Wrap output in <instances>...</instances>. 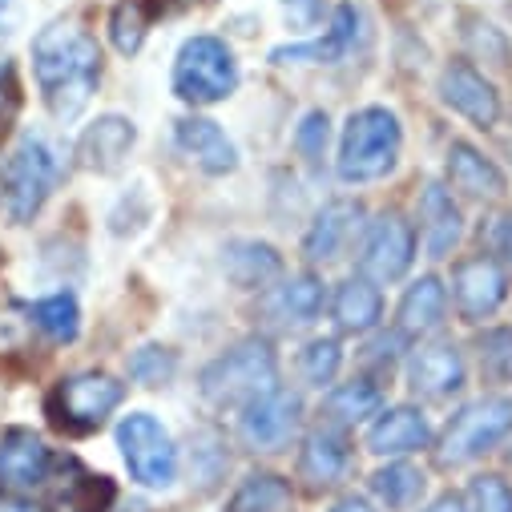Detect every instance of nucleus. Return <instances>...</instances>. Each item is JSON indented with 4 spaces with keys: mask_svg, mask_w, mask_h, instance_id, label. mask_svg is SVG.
Returning a JSON list of instances; mask_svg holds the SVG:
<instances>
[{
    "mask_svg": "<svg viewBox=\"0 0 512 512\" xmlns=\"http://www.w3.org/2000/svg\"><path fill=\"white\" fill-rule=\"evenodd\" d=\"M33 73L57 121H73L101 81V49L77 21H53L33 41Z\"/></svg>",
    "mask_w": 512,
    "mask_h": 512,
    "instance_id": "1",
    "label": "nucleus"
},
{
    "mask_svg": "<svg viewBox=\"0 0 512 512\" xmlns=\"http://www.w3.org/2000/svg\"><path fill=\"white\" fill-rule=\"evenodd\" d=\"M279 388V359L267 339L250 335L210 359L198 375V392L210 408H246L250 400Z\"/></svg>",
    "mask_w": 512,
    "mask_h": 512,
    "instance_id": "2",
    "label": "nucleus"
},
{
    "mask_svg": "<svg viewBox=\"0 0 512 512\" xmlns=\"http://www.w3.org/2000/svg\"><path fill=\"white\" fill-rule=\"evenodd\" d=\"M57 154L45 138L25 134L5 158H0V210L13 222H33V214L49 202L57 186Z\"/></svg>",
    "mask_w": 512,
    "mask_h": 512,
    "instance_id": "3",
    "label": "nucleus"
},
{
    "mask_svg": "<svg viewBox=\"0 0 512 512\" xmlns=\"http://www.w3.org/2000/svg\"><path fill=\"white\" fill-rule=\"evenodd\" d=\"M404 146V130L400 117L392 109H359L351 113L347 130H343V146H339V178L343 182H375L383 178Z\"/></svg>",
    "mask_w": 512,
    "mask_h": 512,
    "instance_id": "4",
    "label": "nucleus"
},
{
    "mask_svg": "<svg viewBox=\"0 0 512 512\" xmlns=\"http://www.w3.org/2000/svg\"><path fill=\"white\" fill-rule=\"evenodd\" d=\"M238 85V61L218 37H190L174 61V93L186 105H218Z\"/></svg>",
    "mask_w": 512,
    "mask_h": 512,
    "instance_id": "5",
    "label": "nucleus"
},
{
    "mask_svg": "<svg viewBox=\"0 0 512 512\" xmlns=\"http://www.w3.org/2000/svg\"><path fill=\"white\" fill-rule=\"evenodd\" d=\"M508 432H512V400L508 396H484L448 420L440 448H436V464L460 468V464L492 452Z\"/></svg>",
    "mask_w": 512,
    "mask_h": 512,
    "instance_id": "6",
    "label": "nucleus"
},
{
    "mask_svg": "<svg viewBox=\"0 0 512 512\" xmlns=\"http://www.w3.org/2000/svg\"><path fill=\"white\" fill-rule=\"evenodd\" d=\"M121 400H125V383H117L105 371H81L57 383V392L49 396V416L61 432L85 436L97 432L117 412Z\"/></svg>",
    "mask_w": 512,
    "mask_h": 512,
    "instance_id": "7",
    "label": "nucleus"
},
{
    "mask_svg": "<svg viewBox=\"0 0 512 512\" xmlns=\"http://www.w3.org/2000/svg\"><path fill=\"white\" fill-rule=\"evenodd\" d=\"M117 448L138 484L170 488L178 480V448L150 412H130L117 424Z\"/></svg>",
    "mask_w": 512,
    "mask_h": 512,
    "instance_id": "8",
    "label": "nucleus"
},
{
    "mask_svg": "<svg viewBox=\"0 0 512 512\" xmlns=\"http://www.w3.org/2000/svg\"><path fill=\"white\" fill-rule=\"evenodd\" d=\"M416 259V230L400 210H383L359 246V275L371 283H396Z\"/></svg>",
    "mask_w": 512,
    "mask_h": 512,
    "instance_id": "9",
    "label": "nucleus"
},
{
    "mask_svg": "<svg viewBox=\"0 0 512 512\" xmlns=\"http://www.w3.org/2000/svg\"><path fill=\"white\" fill-rule=\"evenodd\" d=\"M53 472H57V456L37 432L9 428L0 436V496L25 500L33 492H49Z\"/></svg>",
    "mask_w": 512,
    "mask_h": 512,
    "instance_id": "10",
    "label": "nucleus"
},
{
    "mask_svg": "<svg viewBox=\"0 0 512 512\" xmlns=\"http://www.w3.org/2000/svg\"><path fill=\"white\" fill-rule=\"evenodd\" d=\"M303 420V400L287 388H271L267 396L250 400L238 420V436L250 452H283Z\"/></svg>",
    "mask_w": 512,
    "mask_h": 512,
    "instance_id": "11",
    "label": "nucleus"
},
{
    "mask_svg": "<svg viewBox=\"0 0 512 512\" xmlns=\"http://www.w3.org/2000/svg\"><path fill=\"white\" fill-rule=\"evenodd\" d=\"M456 287V311L464 323H484L488 315L500 311L504 295H508V275L500 271L496 259L488 254H476V259H464L452 275Z\"/></svg>",
    "mask_w": 512,
    "mask_h": 512,
    "instance_id": "12",
    "label": "nucleus"
},
{
    "mask_svg": "<svg viewBox=\"0 0 512 512\" xmlns=\"http://www.w3.org/2000/svg\"><path fill=\"white\" fill-rule=\"evenodd\" d=\"M408 388H412V396H420V400H452V396L464 388V355H460V347L448 343V339L424 343V347L412 355Z\"/></svg>",
    "mask_w": 512,
    "mask_h": 512,
    "instance_id": "13",
    "label": "nucleus"
},
{
    "mask_svg": "<svg viewBox=\"0 0 512 512\" xmlns=\"http://www.w3.org/2000/svg\"><path fill=\"white\" fill-rule=\"evenodd\" d=\"M440 97L444 105H452L456 113H464L472 125L488 130L500 117V93L492 89V81H484V73H476L468 61H452L440 77Z\"/></svg>",
    "mask_w": 512,
    "mask_h": 512,
    "instance_id": "14",
    "label": "nucleus"
},
{
    "mask_svg": "<svg viewBox=\"0 0 512 512\" xmlns=\"http://www.w3.org/2000/svg\"><path fill=\"white\" fill-rule=\"evenodd\" d=\"M351 468V452L339 428L323 424L315 432H307L303 452H299V480H307L311 492H327L335 488Z\"/></svg>",
    "mask_w": 512,
    "mask_h": 512,
    "instance_id": "15",
    "label": "nucleus"
},
{
    "mask_svg": "<svg viewBox=\"0 0 512 512\" xmlns=\"http://www.w3.org/2000/svg\"><path fill=\"white\" fill-rule=\"evenodd\" d=\"M134 142H138L134 121H125V117L109 113V117H97L89 130L81 134V142H77V158H81L85 170L113 174V170H121L125 158H130Z\"/></svg>",
    "mask_w": 512,
    "mask_h": 512,
    "instance_id": "16",
    "label": "nucleus"
},
{
    "mask_svg": "<svg viewBox=\"0 0 512 512\" xmlns=\"http://www.w3.org/2000/svg\"><path fill=\"white\" fill-rule=\"evenodd\" d=\"M49 496L65 512H105L117 492H113L109 476H93L89 468H81V460L57 456V472H53Z\"/></svg>",
    "mask_w": 512,
    "mask_h": 512,
    "instance_id": "17",
    "label": "nucleus"
},
{
    "mask_svg": "<svg viewBox=\"0 0 512 512\" xmlns=\"http://www.w3.org/2000/svg\"><path fill=\"white\" fill-rule=\"evenodd\" d=\"M174 142H178V150L190 158V162H198V170H206V174H230L234 166H238V150H234V142L218 130V125L210 121V117H182L178 125H174Z\"/></svg>",
    "mask_w": 512,
    "mask_h": 512,
    "instance_id": "18",
    "label": "nucleus"
},
{
    "mask_svg": "<svg viewBox=\"0 0 512 512\" xmlns=\"http://www.w3.org/2000/svg\"><path fill=\"white\" fill-rule=\"evenodd\" d=\"M432 444V424L420 408H388L367 432V448L375 456H408Z\"/></svg>",
    "mask_w": 512,
    "mask_h": 512,
    "instance_id": "19",
    "label": "nucleus"
},
{
    "mask_svg": "<svg viewBox=\"0 0 512 512\" xmlns=\"http://www.w3.org/2000/svg\"><path fill=\"white\" fill-rule=\"evenodd\" d=\"M359 218H363V206L359 202H327L319 214H315V222H311V230H307V238H303V254L311 263H331V259H339L343 254V246L351 242V234L359 230Z\"/></svg>",
    "mask_w": 512,
    "mask_h": 512,
    "instance_id": "20",
    "label": "nucleus"
},
{
    "mask_svg": "<svg viewBox=\"0 0 512 512\" xmlns=\"http://www.w3.org/2000/svg\"><path fill=\"white\" fill-rule=\"evenodd\" d=\"M420 234H424L428 259H444V254H452V246L464 234L460 206L452 202V190L440 186V182H428L424 186V198H420Z\"/></svg>",
    "mask_w": 512,
    "mask_h": 512,
    "instance_id": "21",
    "label": "nucleus"
},
{
    "mask_svg": "<svg viewBox=\"0 0 512 512\" xmlns=\"http://www.w3.org/2000/svg\"><path fill=\"white\" fill-rule=\"evenodd\" d=\"M448 182L456 194L476 198V202H496L504 194V174L468 142H456L448 150Z\"/></svg>",
    "mask_w": 512,
    "mask_h": 512,
    "instance_id": "22",
    "label": "nucleus"
},
{
    "mask_svg": "<svg viewBox=\"0 0 512 512\" xmlns=\"http://www.w3.org/2000/svg\"><path fill=\"white\" fill-rule=\"evenodd\" d=\"M355 29H359V13H355L351 5H343V9H335L327 37L299 41V45H283V49L271 53V61H275V65H291V61H319V65H331V61L347 57V49L355 45Z\"/></svg>",
    "mask_w": 512,
    "mask_h": 512,
    "instance_id": "23",
    "label": "nucleus"
},
{
    "mask_svg": "<svg viewBox=\"0 0 512 512\" xmlns=\"http://www.w3.org/2000/svg\"><path fill=\"white\" fill-rule=\"evenodd\" d=\"M331 315H335L339 331H347V335H367V331H375V327H379V319H383L379 287H375L371 279H363V275L343 279V283L335 287Z\"/></svg>",
    "mask_w": 512,
    "mask_h": 512,
    "instance_id": "24",
    "label": "nucleus"
},
{
    "mask_svg": "<svg viewBox=\"0 0 512 512\" xmlns=\"http://www.w3.org/2000/svg\"><path fill=\"white\" fill-rule=\"evenodd\" d=\"M222 271L238 287H267L283 275V259L267 242H230L222 254Z\"/></svg>",
    "mask_w": 512,
    "mask_h": 512,
    "instance_id": "25",
    "label": "nucleus"
},
{
    "mask_svg": "<svg viewBox=\"0 0 512 512\" xmlns=\"http://www.w3.org/2000/svg\"><path fill=\"white\" fill-rule=\"evenodd\" d=\"M448 311V291L436 275H424L408 287V295L400 299V331L404 335H432L444 323Z\"/></svg>",
    "mask_w": 512,
    "mask_h": 512,
    "instance_id": "26",
    "label": "nucleus"
},
{
    "mask_svg": "<svg viewBox=\"0 0 512 512\" xmlns=\"http://www.w3.org/2000/svg\"><path fill=\"white\" fill-rule=\"evenodd\" d=\"M271 311L279 315L283 327H307V323H315L319 311H323V283H319L315 275H295V279H287V283L275 291Z\"/></svg>",
    "mask_w": 512,
    "mask_h": 512,
    "instance_id": "27",
    "label": "nucleus"
},
{
    "mask_svg": "<svg viewBox=\"0 0 512 512\" xmlns=\"http://www.w3.org/2000/svg\"><path fill=\"white\" fill-rule=\"evenodd\" d=\"M383 408V392L375 388L371 379H351V383H339V388L327 396V424L331 428H351V424H363L367 416H379Z\"/></svg>",
    "mask_w": 512,
    "mask_h": 512,
    "instance_id": "28",
    "label": "nucleus"
},
{
    "mask_svg": "<svg viewBox=\"0 0 512 512\" xmlns=\"http://www.w3.org/2000/svg\"><path fill=\"white\" fill-rule=\"evenodd\" d=\"M287 508H291V484L279 472H250L230 496L226 512H287Z\"/></svg>",
    "mask_w": 512,
    "mask_h": 512,
    "instance_id": "29",
    "label": "nucleus"
},
{
    "mask_svg": "<svg viewBox=\"0 0 512 512\" xmlns=\"http://www.w3.org/2000/svg\"><path fill=\"white\" fill-rule=\"evenodd\" d=\"M162 13V0H121L109 17V37H113V49L134 57L150 33V21Z\"/></svg>",
    "mask_w": 512,
    "mask_h": 512,
    "instance_id": "30",
    "label": "nucleus"
},
{
    "mask_svg": "<svg viewBox=\"0 0 512 512\" xmlns=\"http://www.w3.org/2000/svg\"><path fill=\"white\" fill-rule=\"evenodd\" d=\"M424 488H428V480H424V472L412 468V464H388V468H379V472L371 476L375 500H379L383 508H392V512L412 508V504L424 496Z\"/></svg>",
    "mask_w": 512,
    "mask_h": 512,
    "instance_id": "31",
    "label": "nucleus"
},
{
    "mask_svg": "<svg viewBox=\"0 0 512 512\" xmlns=\"http://www.w3.org/2000/svg\"><path fill=\"white\" fill-rule=\"evenodd\" d=\"M33 323L53 339V343H73L77 339V331H81V311H77V299L73 295H65V291H57V295H49V299H41V303H33Z\"/></svg>",
    "mask_w": 512,
    "mask_h": 512,
    "instance_id": "32",
    "label": "nucleus"
},
{
    "mask_svg": "<svg viewBox=\"0 0 512 512\" xmlns=\"http://www.w3.org/2000/svg\"><path fill=\"white\" fill-rule=\"evenodd\" d=\"M226 464H230V456H226V444L218 440V432H198L194 436V452H190V472H194V480L202 484V488H214L218 484V476L226 472Z\"/></svg>",
    "mask_w": 512,
    "mask_h": 512,
    "instance_id": "33",
    "label": "nucleus"
},
{
    "mask_svg": "<svg viewBox=\"0 0 512 512\" xmlns=\"http://www.w3.org/2000/svg\"><path fill=\"white\" fill-rule=\"evenodd\" d=\"M339 363H343V351L335 339H311L299 355V367L307 375V383H315V388H327V383H335L339 375Z\"/></svg>",
    "mask_w": 512,
    "mask_h": 512,
    "instance_id": "34",
    "label": "nucleus"
},
{
    "mask_svg": "<svg viewBox=\"0 0 512 512\" xmlns=\"http://www.w3.org/2000/svg\"><path fill=\"white\" fill-rule=\"evenodd\" d=\"M174 371H178L174 351H170V347H158V343L134 351V359H130V375H134L138 383H146V388H162V383L174 379Z\"/></svg>",
    "mask_w": 512,
    "mask_h": 512,
    "instance_id": "35",
    "label": "nucleus"
},
{
    "mask_svg": "<svg viewBox=\"0 0 512 512\" xmlns=\"http://www.w3.org/2000/svg\"><path fill=\"white\" fill-rule=\"evenodd\" d=\"M468 512H512V484L504 476H472L468 492H464Z\"/></svg>",
    "mask_w": 512,
    "mask_h": 512,
    "instance_id": "36",
    "label": "nucleus"
},
{
    "mask_svg": "<svg viewBox=\"0 0 512 512\" xmlns=\"http://www.w3.org/2000/svg\"><path fill=\"white\" fill-rule=\"evenodd\" d=\"M480 351V367L492 379H512V331L508 327H492L476 339Z\"/></svg>",
    "mask_w": 512,
    "mask_h": 512,
    "instance_id": "37",
    "label": "nucleus"
},
{
    "mask_svg": "<svg viewBox=\"0 0 512 512\" xmlns=\"http://www.w3.org/2000/svg\"><path fill=\"white\" fill-rule=\"evenodd\" d=\"M295 150L307 158V162H319L323 150H327V113H307L295 130Z\"/></svg>",
    "mask_w": 512,
    "mask_h": 512,
    "instance_id": "38",
    "label": "nucleus"
},
{
    "mask_svg": "<svg viewBox=\"0 0 512 512\" xmlns=\"http://www.w3.org/2000/svg\"><path fill=\"white\" fill-rule=\"evenodd\" d=\"M21 109V85H17V69L9 61H0V138L13 130Z\"/></svg>",
    "mask_w": 512,
    "mask_h": 512,
    "instance_id": "39",
    "label": "nucleus"
},
{
    "mask_svg": "<svg viewBox=\"0 0 512 512\" xmlns=\"http://www.w3.org/2000/svg\"><path fill=\"white\" fill-rule=\"evenodd\" d=\"M400 351H404V331H392V335H379L371 347H367V363H383V367H392L396 359H400Z\"/></svg>",
    "mask_w": 512,
    "mask_h": 512,
    "instance_id": "40",
    "label": "nucleus"
},
{
    "mask_svg": "<svg viewBox=\"0 0 512 512\" xmlns=\"http://www.w3.org/2000/svg\"><path fill=\"white\" fill-rule=\"evenodd\" d=\"M492 250H496L500 271H504V275H512V214L496 222V230H492Z\"/></svg>",
    "mask_w": 512,
    "mask_h": 512,
    "instance_id": "41",
    "label": "nucleus"
},
{
    "mask_svg": "<svg viewBox=\"0 0 512 512\" xmlns=\"http://www.w3.org/2000/svg\"><path fill=\"white\" fill-rule=\"evenodd\" d=\"M424 512H468V504H464V496H456V492H448V496H440V500H432Z\"/></svg>",
    "mask_w": 512,
    "mask_h": 512,
    "instance_id": "42",
    "label": "nucleus"
},
{
    "mask_svg": "<svg viewBox=\"0 0 512 512\" xmlns=\"http://www.w3.org/2000/svg\"><path fill=\"white\" fill-rule=\"evenodd\" d=\"M331 512H375V508H371L363 496H343V500H339Z\"/></svg>",
    "mask_w": 512,
    "mask_h": 512,
    "instance_id": "43",
    "label": "nucleus"
},
{
    "mask_svg": "<svg viewBox=\"0 0 512 512\" xmlns=\"http://www.w3.org/2000/svg\"><path fill=\"white\" fill-rule=\"evenodd\" d=\"M0 512H45V508L25 504V500H17V496H0Z\"/></svg>",
    "mask_w": 512,
    "mask_h": 512,
    "instance_id": "44",
    "label": "nucleus"
}]
</instances>
